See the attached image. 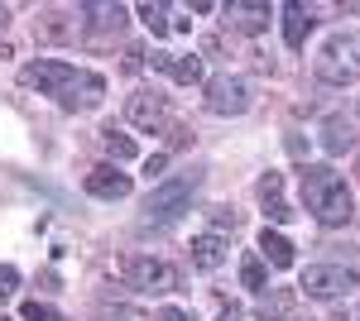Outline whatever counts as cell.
<instances>
[{
	"mask_svg": "<svg viewBox=\"0 0 360 321\" xmlns=\"http://www.w3.org/2000/svg\"><path fill=\"white\" fill-rule=\"evenodd\" d=\"M303 202L322 225H346L351 221V188L327 163H307L303 168Z\"/></svg>",
	"mask_w": 360,
	"mask_h": 321,
	"instance_id": "obj_1",
	"label": "cell"
},
{
	"mask_svg": "<svg viewBox=\"0 0 360 321\" xmlns=\"http://www.w3.org/2000/svg\"><path fill=\"white\" fill-rule=\"evenodd\" d=\"M317 77L332 86H351L360 77V34L356 29H336L317 53Z\"/></svg>",
	"mask_w": 360,
	"mask_h": 321,
	"instance_id": "obj_2",
	"label": "cell"
},
{
	"mask_svg": "<svg viewBox=\"0 0 360 321\" xmlns=\"http://www.w3.org/2000/svg\"><path fill=\"white\" fill-rule=\"evenodd\" d=\"M193 192H197V173H178V178L159 183V188L149 192V202H144V221H159V225L178 221V216L188 211Z\"/></svg>",
	"mask_w": 360,
	"mask_h": 321,
	"instance_id": "obj_3",
	"label": "cell"
},
{
	"mask_svg": "<svg viewBox=\"0 0 360 321\" xmlns=\"http://www.w3.org/2000/svg\"><path fill=\"white\" fill-rule=\"evenodd\" d=\"M298 288H303L307 297H322V302H332V297L351 293V288H360V273L346 264H307L303 278H298Z\"/></svg>",
	"mask_w": 360,
	"mask_h": 321,
	"instance_id": "obj_4",
	"label": "cell"
},
{
	"mask_svg": "<svg viewBox=\"0 0 360 321\" xmlns=\"http://www.w3.org/2000/svg\"><path fill=\"white\" fill-rule=\"evenodd\" d=\"M120 273H125V283L139 288V293H173V288H178V273H173L164 259H149V254H130V259L120 264Z\"/></svg>",
	"mask_w": 360,
	"mask_h": 321,
	"instance_id": "obj_5",
	"label": "cell"
},
{
	"mask_svg": "<svg viewBox=\"0 0 360 321\" xmlns=\"http://www.w3.org/2000/svg\"><path fill=\"white\" fill-rule=\"evenodd\" d=\"M20 81L25 86H39L44 96H68V86L77 81V67L72 63H58V58H39V63H29L25 72H20Z\"/></svg>",
	"mask_w": 360,
	"mask_h": 321,
	"instance_id": "obj_6",
	"label": "cell"
},
{
	"mask_svg": "<svg viewBox=\"0 0 360 321\" xmlns=\"http://www.w3.org/2000/svg\"><path fill=\"white\" fill-rule=\"evenodd\" d=\"M207 110L212 115H245L250 110V81L245 77H212L207 81Z\"/></svg>",
	"mask_w": 360,
	"mask_h": 321,
	"instance_id": "obj_7",
	"label": "cell"
},
{
	"mask_svg": "<svg viewBox=\"0 0 360 321\" xmlns=\"http://www.w3.org/2000/svg\"><path fill=\"white\" fill-rule=\"evenodd\" d=\"M164 115H168V101L159 96V91H135L130 101H125V120L135 125V130H159L164 125Z\"/></svg>",
	"mask_w": 360,
	"mask_h": 321,
	"instance_id": "obj_8",
	"label": "cell"
},
{
	"mask_svg": "<svg viewBox=\"0 0 360 321\" xmlns=\"http://www.w3.org/2000/svg\"><path fill=\"white\" fill-rule=\"evenodd\" d=\"M86 192L101 197V202H120V197H130V173H120V168H111V163H101V168L86 173Z\"/></svg>",
	"mask_w": 360,
	"mask_h": 321,
	"instance_id": "obj_9",
	"label": "cell"
},
{
	"mask_svg": "<svg viewBox=\"0 0 360 321\" xmlns=\"http://www.w3.org/2000/svg\"><path fill=\"white\" fill-rule=\"evenodd\" d=\"M77 20H82V29H125V20H130V10L125 5H106V0H86V5H77Z\"/></svg>",
	"mask_w": 360,
	"mask_h": 321,
	"instance_id": "obj_10",
	"label": "cell"
},
{
	"mask_svg": "<svg viewBox=\"0 0 360 321\" xmlns=\"http://www.w3.org/2000/svg\"><path fill=\"white\" fill-rule=\"evenodd\" d=\"M106 96V77L101 72H77V81L68 86V96L58 101V106H68V110H77V106H96Z\"/></svg>",
	"mask_w": 360,
	"mask_h": 321,
	"instance_id": "obj_11",
	"label": "cell"
},
{
	"mask_svg": "<svg viewBox=\"0 0 360 321\" xmlns=\"http://www.w3.org/2000/svg\"><path fill=\"white\" fill-rule=\"evenodd\" d=\"M77 29H82V20H68L63 10H49V15H39V20H34L39 44H68V39H77Z\"/></svg>",
	"mask_w": 360,
	"mask_h": 321,
	"instance_id": "obj_12",
	"label": "cell"
},
{
	"mask_svg": "<svg viewBox=\"0 0 360 321\" xmlns=\"http://www.w3.org/2000/svg\"><path fill=\"white\" fill-rule=\"evenodd\" d=\"M221 15H226V25L240 29V34H259V29L269 25V5H240V0H231Z\"/></svg>",
	"mask_w": 360,
	"mask_h": 321,
	"instance_id": "obj_13",
	"label": "cell"
},
{
	"mask_svg": "<svg viewBox=\"0 0 360 321\" xmlns=\"http://www.w3.org/2000/svg\"><path fill=\"white\" fill-rule=\"evenodd\" d=\"M149 67H159V72H168L173 81H183V86H193V81H202V58H173V53H154V58H149Z\"/></svg>",
	"mask_w": 360,
	"mask_h": 321,
	"instance_id": "obj_14",
	"label": "cell"
},
{
	"mask_svg": "<svg viewBox=\"0 0 360 321\" xmlns=\"http://www.w3.org/2000/svg\"><path fill=\"white\" fill-rule=\"evenodd\" d=\"M307 29H312V10L307 5H283V44L288 48H303Z\"/></svg>",
	"mask_w": 360,
	"mask_h": 321,
	"instance_id": "obj_15",
	"label": "cell"
},
{
	"mask_svg": "<svg viewBox=\"0 0 360 321\" xmlns=\"http://www.w3.org/2000/svg\"><path fill=\"white\" fill-rule=\"evenodd\" d=\"M226 264V240L221 235H197L193 240V268H221Z\"/></svg>",
	"mask_w": 360,
	"mask_h": 321,
	"instance_id": "obj_16",
	"label": "cell"
},
{
	"mask_svg": "<svg viewBox=\"0 0 360 321\" xmlns=\"http://www.w3.org/2000/svg\"><path fill=\"white\" fill-rule=\"evenodd\" d=\"M259 254H264L274 268H293V244L283 240L278 230H264V235H259Z\"/></svg>",
	"mask_w": 360,
	"mask_h": 321,
	"instance_id": "obj_17",
	"label": "cell"
},
{
	"mask_svg": "<svg viewBox=\"0 0 360 321\" xmlns=\"http://www.w3.org/2000/svg\"><path fill=\"white\" fill-rule=\"evenodd\" d=\"M351 144H356V139H351V130H346L341 120H327V130H322V149H327V154H346Z\"/></svg>",
	"mask_w": 360,
	"mask_h": 321,
	"instance_id": "obj_18",
	"label": "cell"
},
{
	"mask_svg": "<svg viewBox=\"0 0 360 321\" xmlns=\"http://www.w3.org/2000/svg\"><path fill=\"white\" fill-rule=\"evenodd\" d=\"M101 144H106V154H111L115 163L135 159V139H130V134H120V130H106V134H101Z\"/></svg>",
	"mask_w": 360,
	"mask_h": 321,
	"instance_id": "obj_19",
	"label": "cell"
},
{
	"mask_svg": "<svg viewBox=\"0 0 360 321\" xmlns=\"http://www.w3.org/2000/svg\"><path fill=\"white\" fill-rule=\"evenodd\" d=\"M240 283H245V288H255V293H264V283H269L264 264H259V259H245V264H240Z\"/></svg>",
	"mask_w": 360,
	"mask_h": 321,
	"instance_id": "obj_20",
	"label": "cell"
},
{
	"mask_svg": "<svg viewBox=\"0 0 360 321\" xmlns=\"http://www.w3.org/2000/svg\"><path fill=\"white\" fill-rule=\"evenodd\" d=\"M139 20L154 34H168V5H139Z\"/></svg>",
	"mask_w": 360,
	"mask_h": 321,
	"instance_id": "obj_21",
	"label": "cell"
},
{
	"mask_svg": "<svg viewBox=\"0 0 360 321\" xmlns=\"http://www.w3.org/2000/svg\"><path fill=\"white\" fill-rule=\"evenodd\" d=\"M20 317H25V321H63V317H58V307H49V302H25Z\"/></svg>",
	"mask_w": 360,
	"mask_h": 321,
	"instance_id": "obj_22",
	"label": "cell"
},
{
	"mask_svg": "<svg viewBox=\"0 0 360 321\" xmlns=\"http://www.w3.org/2000/svg\"><path fill=\"white\" fill-rule=\"evenodd\" d=\"M96 321H154L149 312H139V307H111V312H101Z\"/></svg>",
	"mask_w": 360,
	"mask_h": 321,
	"instance_id": "obj_23",
	"label": "cell"
},
{
	"mask_svg": "<svg viewBox=\"0 0 360 321\" xmlns=\"http://www.w3.org/2000/svg\"><path fill=\"white\" fill-rule=\"evenodd\" d=\"M264 216H269L274 225H283V221H293V211L283 207V197H264Z\"/></svg>",
	"mask_w": 360,
	"mask_h": 321,
	"instance_id": "obj_24",
	"label": "cell"
},
{
	"mask_svg": "<svg viewBox=\"0 0 360 321\" xmlns=\"http://www.w3.org/2000/svg\"><path fill=\"white\" fill-rule=\"evenodd\" d=\"M15 288H20V268H15V264H0V297L15 293Z\"/></svg>",
	"mask_w": 360,
	"mask_h": 321,
	"instance_id": "obj_25",
	"label": "cell"
},
{
	"mask_svg": "<svg viewBox=\"0 0 360 321\" xmlns=\"http://www.w3.org/2000/svg\"><path fill=\"white\" fill-rule=\"evenodd\" d=\"M278 192H283V178L278 173H264L259 178V197H278Z\"/></svg>",
	"mask_w": 360,
	"mask_h": 321,
	"instance_id": "obj_26",
	"label": "cell"
},
{
	"mask_svg": "<svg viewBox=\"0 0 360 321\" xmlns=\"http://www.w3.org/2000/svg\"><path fill=\"white\" fill-rule=\"evenodd\" d=\"M212 225H231V230H236V211H226V207H217V211H212Z\"/></svg>",
	"mask_w": 360,
	"mask_h": 321,
	"instance_id": "obj_27",
	"label": "cell"
},
{
	"mask_svg": "<svg viewBox=\"0 0 360 321\" xmlns=\"http://www.w3.org/2000/svg\"><path fill=\"white\" fill-rule=\"evenodd\" d=\"M154 321H193V317H188L183 307H164V312H159V317H154Z\"/></svg>",
	"mask_w": 360,
	"mask_h": 321,
	"instance_id": "obj_28",
	"label": "cell"
},
{
	"mask_svg": "<svg viewBox=\"0 0 360 321\" xmlns=\"http://www.w3.org/2000/svg\"><path fill=\"white\" fill-rule=\"evenodd\" d=\"M164 154H149V159H144V173H149V178H154V173H164Z\"/></svg>",
	"mask_w": 360,
	"mask_h": 321,
	"instance_id": "obj_29",
	"label": "cell"
},
{
	"mask_svg": "<svg viewBox=\"0 0 360 321\" xmlns=\"http://www.w3.org/2000/svg\"><path fill=\"white\" fill-rule=\"evenodd\" d=\"M217 321H245V312H240V307H226V312H221Z\"/></svg>",
	"mask_w": 360,
	"mask_h": 321,
	"instance_id": "obj_30",
	"label": "cell"
},
{
	"mask_svg": "<svg viewBox=\"0 0 360 321\" xmlns=\"http://www.w3.org/2000/svg\"><path fill=\"white\" fill-rule=\"evenodd\" d=\"M0 321H10V317H0Z\"/></svg>",
	"mask_w": 360,
	"mask_h": 321,
	"instance_id": "obj_31",
	"label": "cell"
}]
</instances>
